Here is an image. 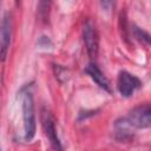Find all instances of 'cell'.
I'll list each match as a JSON object with an SVG mask.
<instances>
[{
  "mask_svg": "<svg viewBox=\"0 0 151 151\" xmlns=\"http://www.w3.org/2000/svg\"><path fill=\"white\" fill-rule=\"evenodd\" d=\"M21 109L24 119V131L25 139L27 142L32 140L35 134V113H34V101L33 96L29 91L22 92L21 96Z\"/></svg>",
  "mask_w": 151,
  "mask_h": 151,
  "instance_id": "6da1fadb",
  "label": "cell"
},
{
  "mask_svg": "<svg viewBox=\"0 0 151 151\" xmlns=\"http://www.w3.org/2000/svg\"><path fill=\"white\" fill-rule=\"evenodd\" d=\"M40 118H41V126L44 129L45 136L47 137L51 146L55 151H63V145H61V142H60V139L58 137V132H57L55 119H54L53 114L51 113V111L46 107H42Z\"/></svg>",
  "mask_w": 151,
  "mask_h": 151,
  "instance_id": "7a4b0ae2",
  "label": "cell"
},
{
  "mask_svg": "<svg viewBox=\"0 0 151 151\" xmlns=\"http://www.w3.org/2000/svg\"><path fill=\"white\" fill-rule=\"evenodd\" d=\"M126 119L133 129L151 127V103L137 105L129 112Z\"/></svg>",
  "mask_w": 151,
  "mask_h": 151,
  "instance_id": "3957f363",
  "label": "cell"
},
{
  "mask_svg": "<svg viewBox=\"0 0 151 151\" xmlns=\"http://www.w3.org/2000/svg\"><path fill=\"white\" fill-rule=\"evenodd\" d=\"M83 40L90 59L96 60L99 52V37L97 28L91 20H86L83 26Z\"/></svg>",
  "mask_w": 151,
  "mask_h": 151,
  "instance_id": "277c9868",
  "label": "cell"
},
{
  "mask_svg": "<svg viewBox=\"0 0 151 151\" xmlns=\"http://www.w3.org/2000/svg\"><path fill=\"white\" fill-rule=\"evenodd\" d=\"M140 86H142V81L136 76L126 71L119 72L118 79H117V88L122 97H125V98L131 97Z\"/></svg>",
  "mask_w": 151,
  "mask_h": 151,
  "instance_id": "5b68a950",
  "label": "cell"
},
{
  "mask_svg": "<svg viewBox=\"0 0 151 151\" xmlns=\"http://www.w3.org/2000/svg\"><path fill=\"white\" fill-rule=\"evenodd\" d=\"M12 38V20L9 14H5L1 22V59H6Z\"/></svg>",
  "mask_w": 151,
  "mask_h": 151,
  "instance_id": "8992f818",
  "label": "cell"
},
{
  "mask_svg": "<svg viewBox=\"0 0 151 151\" xmlns=\"http://www.w3.org/2000/svg\"><path fill=\"white\" fill-rule=\"evenodd\" d=\"M85 72L92 78V80L103 90L111 92V86H110V81L107 80V78L104 76V73L101 72V70L98 67V65L96 63H90L86 68Z\"/></svg>",
  "mask_w": 151,
  "mask_h": 151,
  "instance_id": "52a82bcc",
  "label": "cell"
},
{
  "mask_svg": "<svg viewBox=\"0 0 151 151\" xmlns=\"http://www.w3.org/2000/svg\"><path fill=\"white\" fill-rule=\"evenodd\" d=\"M114 129H116V137L119 140H126L131 138V130L133 129L130 123L127 122L126 118H122L116 122L114 124Z\"/></svg>",
  "mask_w": 151,
  "mask_h": 151,
  "instance_id": "ba28073f",
  "label": "cell"
}]
</instances>
